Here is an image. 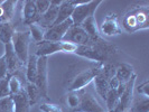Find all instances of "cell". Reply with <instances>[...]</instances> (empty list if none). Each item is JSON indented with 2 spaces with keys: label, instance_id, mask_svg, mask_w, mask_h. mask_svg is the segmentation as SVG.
<instances>
[{
  "label": "cell",
  "instance_id": "484cf974",
  "mask_svg": "<svg viewBox=\"0 0 149 112\" xmlns=\"http://www.w3.org/2000/svg\"><path fill=\"white\" fill-rule=\"evenodd\" d=\"M24 90L22 81L19 80V77L17 75H13L9 77V91H10V95H14L19 93L20 91Z\"/></svg>",
  "mask_w": 149,
  "mask_h": 112
},
{
  "label": "cell",
  "instance_id": "9c48e42d",
  "mask_svg": "<svg viewBox=\"0 0 149 112\" xmlns=\"http://www.w3.org/2000/svg\"><path fill=\"white\" fill-rule=\"evenodd\" d=\"M73 26V22L71 18L66 19L65 22L57 24V25H53L48 29L45 31L44 40L48 42H60L63 40V38L65 36L66 31L70 29V27Z\"/></svg>",
  "mask_w": 149,
  "mask_h": 112
},
{
  "label": "cell",
  "instance_id": "83f0119b",
  "mask_svg": "<svg viewBox=\"0 0 149 112\" xmlns=\"http://www.w3.org/2000/svg\"><path fill=\"white\" fill-rule=\"evenodd\" d=\"M0 112H15V105L11 97L0 99Z\"/></svg>",
  "mask_w": 149,
  "mask_h": 112
},
{
  "label": "cell",
  "instance_id": "1f68e13d",
  "mask_svg": "<svg viewBox=\"0 0 149 112\" xmlns=\"http://www.w3.org/2000/svg\"><path fill=\"white\" fill-rule=\"evenodd\" d=\"M8 75V67H7V62H6V57H5V54L0 56V81L6 79Z\"/></svg>",
  "mask_w": 149,
  "mask_h": 112
},
{
  "label": "cell",
  "instance_id": "836d02e7",
  "mask_svg": "<svg viewBox=\"0 0 149 112\" xmlns=\"http://www.w3.org/2000/svg\"><path fill=\"white\" fill-rule=\"evenodd\" d=\"M120 84H121V82H120L114 75L109 79V89L110 90H117L118 88H119Z\"/></svg>",
  "mask_w": 149,
  "mask_h": 112
},
{
  "label": "cell",
  "instance_id": "6da1fadb",
  "mask_svg": "<svg viewBox=\"0 0 149 112\" xmlns=\"http://www.w3.org/2000/svg\"><path fill=\"white\" fill-rule=\"evenodd\" d=\"M123 28L127 33L147 29L149 26V7H134L130 9L123 17Z\"/></svg>",
  "mask_w": 149,
  "mask_h": 112
},
{
  "label": "cell",
  "instance_id": "7c38bea8",
  "mask_svg": "<svg viewBox=\"0 0 149 112\" xmlns=\"http://www.w3.org/2000/svg\"><path fill=\"white\" fill-rule=\"evenodd\" d=\"M63 40L73 43L75 45H88L91 43L90 37L84 31V29L81 26H75V25L70 27V29L66 31Z\"/></svg>",
  "mask_w": 149,
  "mask_h": 112
},
{
  "label": "cell",
  "instance_id": "4fadbf2b",
  "mask_svg": "<svg viewBox=\"0 0 149 112\" xmlns=\"http://www.w3.org/2000/svg\"><path fill=\"white\" fill-rule=\"evenodd\" d=\"M5 57H6V62H7L8 75H10V76L16 75L22 67H25V65H22L19 62V60L17 58L11 43L5 45Z\"/></svg>",
  "mask_w": 149,
  "mask_h": 112
},
{
  "label": "cell",
  "instance_id": "f546056e",
  "mask_svg": "<svg viewBox=\"0 0 149 112\" xmlns=\"http://www.w3.org/2000/svg\"><path fill=\"white\" fill-rule=\"evenodd\" d=\"M39 110L42 112H63V109L56 104L43 102L39 105Z\"/></svg>",
  "mask_w": 149,
  "mask_h": 112
},
{
  "label": "cell",
  "instance_id": "30bf717a",
  "mask_svg": "<svg viewBox=\"0 0 149 112\" xmlns=\"http://www.w3.org/2000/svg\"><path fill=\"white\" fill-rule=\"evenodd\" d=\"M136 80H137V74L134 73L131 76V79L128 81L125 91L120 95V103L117 112H128V110L130 109L131 103H132V100H134V91Z\"/></svg>",
  "mask_w": 149,
  "mask_h": 112
},
{
  "label": "cell",
  "instance_id": "7a4b0ae2",
  "mask_svg": "<svg viewBox=\"0 0 149 112\" xmlns=\"http://www.w3.org/2000/svg\"><path fill=\"white\" fill-rule=\"evenodd\" d=\"M77 48V45L65 42V40H60V42H48V40H43L36 45L35 48V55L37 57L42 56H47L52 55L55 53H75Z\"/></svg>",
  "mask_w": 149,
  "mask_h": 112
},
{
  "label": "cell",
  "instance_id": "2e32d148",
  "mask_svg": "<svg viewBox=\"0 0 149 112\" xmlns=\"http://www.w3.org/2000/svg\"><path fill=\"white\" fill-rule=\"evenodd\" d=\"M17 5V1H0V24L11 22V19L15 16Z\"/></svg>",
  "mask_w": 149,
  "mask_h": 112
},
{
  "label": "cell",
  "instance_id": "52a82bcc",
  "mask_svg": "<svg viewBox=\"0 0 149 112\" xmlns=\"http://www.w3.org/2000/svg\"><path fill=\"white\" fill-rule=\"evenodd\" d=\"M81 97L80 103L74 112H107L101 103L97 101V99L89 91H80Z\"/></svg>",
  "mask_w": 149,
  "mask_h": 112
},
{
  "label": "cell",
  "instance_id": "8fae6325",
  "mask_svg": "<svg viewBox=\"0 0 149 112\" xmlns=\"http://www.w3.org/2000/svg\"><path fill=\"white\" fill-rule=\"evenodd\" d=\"M61 2L62 1H52L51 7L48 8V10L43 15L38 16L37 20H36L35 24H37L38 26H40L45 30L48 29L51 26H53L55 20H56V18H57L58 7H60Z\"/></svg>",
  "mask_w": 149,
  "mask_h": 112
},
{
  "label": "cell",
  "instance_id": "ffe728a7",
  "mask_svg": "<svg viewBox=\"0 0 149 112\" xmlns=\"http://www.w3.org/2000/svg\"><path fill=\"white\" fill-rule=\"evenodd\" d=\"M134 74V66L128 63H120L116 67L114 76L119 80L121 83H128V81L131 79V76Z\"/></svg>",
  "mask_w": 149,
  "mask_h": 112
},
{
  "label": "cell",
  "instance_id": "5bb4252c",
  "mask_svg": "<svg viewBox=\"0 0 149 112\" xmlns=\"http://www.w3.org/2000/svg\"><path fill=\"white\" fill-rule=\"evenodd\" d=\"M22 22L27 26H30L31 24H35L38 18V11L35 1L27 0L22 2Z\"/></svg>",
  "mask_w": 149,
  "mask_h": 112
},
{
  "label": "cell",
  "instance_id": "4dcf8cb0",
  "mask_svg": "<svg viewBox=\"0 0 149 112\" xmlns=\"http://www.w3.org/2000/svg\"><path fill=\"white\" fill-rule=\"evenodd\" d=\"M35 3H36V7H37L38 15L40 16L48 10V8L51 7L52 1H49V0H37V1H35Z\"/></svg>",
  "mask_w": 149,
  "mask_h": 112
},
{
  "label": "cell",
  "instance_id": "d6a6232c",
  "mask_svg": "<svg viewBox=\"0 0 149 112\" xmlns=\"http://www.w3.org/2000/svg\"><path fill=\"white\" fill-rule=\"evenodd\" d=\"M148 89H149V80H146V81L143 83H141L139 86L136 88L137 92H138L140 95H143V97H149Z\"/></svg>",
  "mask_w": 149,
  "mask_h": 112
},
{
  "label": "cell",
  "instance_id": "4316f807",
  "mask_svg": "<svg viewBox=\"0 0 149 112\" xmlns=\"http://www.w3.org/2000/svg\"><path fill=\"white\" fill-rule=\"evenodd\" d=\"M80 97H81V93L80 91H71L67 93V105L71 109H76L77 105L80 103Z\"/></svg>",
  "mask_w": 149,
  "mask_h": 112
},
{
  "label": "cell",
  "instance_id": "603a6c76",
  "mask_svg": "<svg viewBox=\"0 0 149 112\" xmlns=\"http://www.w3.org/2000/svg\"><path fill=\"white\" fill-rule=\"evenodd\" d=\"M128 112H149V97L140 95L132 100Z\"/></svg>",
  "mask_w": 149,
  "mask_h": 112
},
{
  "label": "cell",
  "instance_id": "ba28073f",
  "mask_svg": "<svg viewBox=\"0 0 149 112\" xmlns=\"http://www.w3.org/2000/svg\"><path fill=\"white\" fill-rule=\"evenodd\" d=\"M99 30H100L101 35L108 36V37H113V36L120 35L122 33V28L120 27L119 22H118V16L113 13L108 14L103 19Z\"/></svg>",
  "mask_w": 149,
  "mask_h": 112
},
{
  "label": "cell",
  "instance_id": "d4e9b609",
  "mask_svg": "<svg viewBox=\"0 0 149 112\" xmlns=\"http://www.w3.org/2000/svg\"><path fill=\"white\" fill-rule=\"evenodd\" d=\"M29 34H30V37L34 42L36 43H40L44 40V36H45V31L46 30L44 28H42L40 26H38L37 24H31L29 26Z\"/></svg>",
  "mask_w": 149,
  "mask_h": 112
},
{
  "label": "cell",
  "instance_id": "5b68a950",
  "mask_svg": "<svg viewBox=\"0 0 149 112\" xmlns=\"http://www.w3.org/2000/svg\"><path fill=\"white\" fill-rule=\"evenodd\" d=\"M47 64H48V57L47 56H42L38 57L37 60V76H36V82L39 90L40 97L48 99V70H47Z\"/></svg>",
  "mask_w": 149,
  "mask_h": 112
},
{
  "label": "cell",
  "instance_id": "8992f818",
  "mask_svg": "<svg viewBox=\"0 0 149 112\" xmlns=\"http://www.w3.org/2000/svg\"><path fill=\"white\" fill-rule=\"evenodd\" d=\"M101 0H91L88 2H83L80 6H76L73 11V14L71 16V19L73 22V25L75 26H81L86 18H89L90 16H93L95 9L97 8V6L101 3Z\"/></svg>",
  "mask_w": 149,
  "mask_h": 112
},
{
  "label": "cell",
  "instance_id": "3957f363",
  "mask_svg": "<svg viewBox=\"0 0 149 112\" xmlns=\"http://www.w3.org/2000/svg\"><path fill=\"white\" fill-rule=\"evenodd\" d=\"M104 64L105 63H95L93 66H91L90 68L83 71L81 73H79L76 76H74V79L68 84V88H67L68 92H71V91H77V92L79 91H82L103 70Z\"/></svg>",
  "mask_w": 149,
  "mask_h": 112
},
{
  "label": "cell",
  "instance_id": "277c9868",
  "mask_svg": "<svg viewBox=\"0 0 149 112\" xmlns=\"http://www.w3.org/2000/svg\"><path fill=\"white\" fill-rule=\"evenodd\" d=\"M30 40H31V37H30L28 30H25V31L15 30L13 39H11V44H13L17 58L22 65H26V62L29 56Z\"/></svg>",
  "mask_w": 149,
  "mask_h": 112
},
{
  "label": "cell",
  "instance_id": "ac0fdd59",
  "mask_svg": "<svg viewBox=\"0 0 149 112\" xmlns=\"http://www.w3.org/2000/svg\"><path fill=\"white\" fill-rule=\"evenodd\" d=\"M75 6L72 3L71 0H63L61 2L60 7H58V14H57V18H56V20L54 22V25L61 24V22H65L68 18H71Z\"/></svg>",
  "mask_w": 149,
  "mask_h": 112
},
{
  "label": "cell",
  "instance_id": "7402d4cb",
  "mask_svg": "<svg viewBox=\"0 0 149 112\" xmlns=\"http://www.w3.org/2000/svg\"><path fill=\"white\" fill-rule=\"evenodd\" d=\"M104 101L107 104V112H117L120 103V97L117 93V90H109Z\"/></svg>",
  "mask_w": 149,
  "mask_h": 112
},
{
  "label": "cell",
  "instance_id": "44dd1931",
  "mask_svg": "<svg viewBox=\"0 0 149 112\" xmlns=\"http://www.w3.org/2000/svg\"><path fill=\"white\" fill-rule=\"evenodd\" d=\"M15 30V26L11 24V22L0 24V42L5 45L11 43Z\"/></svg>",
  "mask_w": 149,
  "mask_h": 112
},
{
  "label": "cell",
  "instance_id": "d6986e66",
  "mask_svg": "<svg viewBox=\"0 0 149 112\" xmlns=\"http://www.w3.org/2000/svg\"><path fill=\"white\" fill-rule=\"evenodd\" d=\"M37 60L38 57L33 53L29 54L28 60L26 62V82L35 83L36 82V76H37Z\"/></svg>",
  "mask_w": 149,
  "mask_h": 112
},
{
  "label": "cell",
  "instance_id": "e0dca14e",
  "mask_svg": "<svg viewBox=\"0 0 149 112\" xmlns=\"http://www.w3.org/2000/svg\"><path fill=\"white\" fill-rule=\"evenodd\" d=\"M10 97H11L13 101H14L15 112H29V99H28L26 92H25V89L20 91L19 93L10 95Z\"/></svg>",
  "mask_w": 149,
  "mask_h": 112
},
{
  "label": "cell",
  "instance_id": "9a60e30c",
  "mask_svg": "<svg viewBox=\"0 0 149 112\" xmlns=\"http://www.w3.org/2000/svg\"><path fill=\"white\" fill-rule=\"evenodd\" d=\"M81 27L88 34V36L90 37L91 42L97 43V42L102 40V36L100 34V30H99V27H97V20H95V17L94 16H90L89 18H86L81 24Z\"/></svg>",
  "mask_w": 149,
  "mask_h": 112
},
{
  "label": "cell",
  "instance_id": "cb8c5ba5",
  "mask_svg": "<svg viewBox=\"0 0 149 112\" xmlns=\"http://www.w3.org/2000/svg\"><path fill=\"white\" fill-rule=\"evenodd\" d=\"M25 89V92L27 94V97L29 99V104L30 106L34 105L35 103H37V101L40 97V94H39V90H38L37 85L35 83H29L26 82V86L24 88Z\"/></svg>",
  "mask_w": 149,
  "mask_h": 112
},
{
  "label": "cell",
  "instance_id": "f1b7e54d",
  "mask_svg": "<svg viewBox=\"0 0 149 112\" xmlns=\"http://www.w3.org/2000/svg\"><path fill=\"white\" fill-rule=\"evenodd\" d=\"M9 77L7 76L6 79L0 81V99H3L6 97L10 95V91H9Z\"/></svg>",
  "mask_w": 149,
  "mask_h": 112
}]
</instances>
